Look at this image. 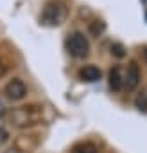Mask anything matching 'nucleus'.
<instances>
[{
  "label": "nucleus",
  "mask_w": 147,
  "mask_h": 153,
  "mask_svg": "<svg viewBox=\"0 0 147 153\" xmlns=\"http://www.w3.org/2000/svg\"><path fill=\"white\" fill-rule=\"evenodd\" d=\"M108 83H110V88L113 92H120L124 88V74L120 70V67H113L108 74Z\"/></svg>",
  "instance_id": "39448f33"
},
{
  "label": "nucleus",
  "mask_w": 147,
  "mask_h": 153,
  "mask_svg": "<svg viewBox=\"0 0 147 153\" xmlns=\"http://www.w3.org/2000/svg\"><path fill=\"white\" fill-rule=\"evenodd\" d=\"M6 74V67L2 65V61H0V78H2V76Z\"/></svg>",
  "instance_id": "ddd939ff"
},
{
  "label": "nucleus",
  "mask_w": 147,
  "mask_h": 153,
  "mask_svg": "<svg viewBox=\"0 0 147 153\" xmlns=\"http://www.w3.org/2000/svg\"><path fill=\"white\" fill-rule=\"evenodd\" d=\"M6 140H9V131L6 130V126L0 123V142H6Z\"/></svg>",
  "instance_id": "9b49d317"
},
{
  "label": "nucleus",
  "mask_w": 147,
  "mask_h": 153,
  "mask_svg": "<svg viewBox=\"0 0 147 153\" xmlns=\"http://www.w3.org/2000/svg\"><path fill=\"white\" fill-rule=\"evenodd\" d=\"M111 54H113V56H117V58H124V56H126V52H124V47H122L120 43H115V45H111Z\"/></svg>",
  "instance_id": "9d476101"
},
{
  "label": "nucleus",
  "mask_w": 147,
  "mask_h": 153,
  "mask_svg": "<svg viewBox=\"0 0 147 153\" xmlns=\"http://www.w3.org/2000/svg\"><path fill=\"white\" fill-rule=\"evenodd\" d=\"M143 56H145V59H147V49H145V51H143Z\"/></svg>",
  "instance_id": "2eb2a0df"
},
{
  "label": "nucleus",
  "mask_w": 147,
  "mask_h": 153,
  "mask_svg": "<svg viewBox=\"0 0 147 153\" xmlns=\"http://www.w3.org/2000/svg\"><path fill=\"white\" fill-rule=\"evenodd\" d=\"M102 78L101 68H97L95 65H86L85 68H81V79L88 81V83H95Z\"/></svg>",
  "instance_id": "423d86ee"
},
{
  "label": "nucleus",
  "mask_w": 147,
  "mask_h": 153,
  "mask_svg": "<svg viewBox=\"0 0 147 153\" xmlns=\"http://www.w3.org/2000/svg\"><path fill=\"white\" fill-rule=\"evenodd\" d=\"M66 51L72 58H77V59L86 58L90 54V42L85 36V33H81V31L72 33L66 40Z\"/></svg>",
  "instance_id": "f257e3e1"
},
{
  "label": "nucleus",
  "mask_w": 147,
  "mask_h": 153,
  "mask_svg": "<svg viewBox=\"0 0 147 153\" xmlns=\"http://www.w3.org/2000/svg\"><path fill=\"white\" fill-rule=\"evenodd\" d=\"M6 112H7V108H6V103H4V99H2V97H0V117H2Z\"/></svg>",
  "instance_id": "f8f14e48"
},
{
  "label": "nucleus",
  "mask_w": 147,
  "mask_h": 153,
  "mask_svg": "<svg viewBox=\"0 0 147 153\" xmlns=\"http://www.w3.org/2000/svg\"><path fill=\"white\" fill-rule=\"evenodd\" d=\"M140 79H142V74H140L138 65H136L135 61L129 63V65H127V70H126V74H124V88H127L129 92L136 90L138 85H140Z\"/></svg>",
  "instance_id": "20e7f679"
},
{
  "label": "nucleus",
  "mask_w": 147,
  "mask_h": 153,
  "mask_svg": "<svg viewBox=\"0 0 147 153\" xmlns=\"http://www.w3.org/2000/svg\"><path fill=\"white\" fill-rule=\"evenodd\" d=\"M65 18V7L61 4H47L45 9H43V15H41V22L45 25H59L61 20Z\"/></svg>",
  "instance_id": "7ed1b4c3"
},
{
  "label": "nucleus",
  "mask_w": 147,
  "mask_h": 153,
  "mask_svg": "<svg viewBox=\"0 0 147 153\" xmlns=\"http://www.w3.org/2000/svg\"><path fill=\"white\" fill-rule=\"evenodd\" d=\"M104 29H106V25H104V22H101V20H93V22L90 24V33H92L93 36L102 34V33H104Z\"/></svg>",
  "instance_id": "6e6552de"
},
{
  "label": "nucleus",
  "mask_w": 147,
  "mask_h": 153,
  "mask_svg": "<svg viewBox=\"0 0 147 153\" xmlns=\"http://www.w3.org/2000/svg\"><path fill=\"white\" fill-rule=\"evenodd\" d=\"M4 96H6L9 101H22V99H25V96H27V87H25V83H24L20 78H13V79H9V81L6 83V87H4Z\"/></svg>",
  "instance_id": "f03ea898"
},
{
  "label": "nucleus",
  "mask_w": 147,
  "mask_h": 153,
  "mask_svg": "<svg viewBox=\"0 0 147 153\" xmlns=\"http://www.w3.org/2000/svg\"><path fill=\"white\" fill-rule=\"evenodd\" d=\"M135 106H136L140 112L147 114V94H145V92L140 94V96H136V99H135Z\"/></svg>",
  "instance_id": "1a4fd4ad"
},
{
  "label": "nucleus",
  "mask_w": 147,
  "mask_h": 153,
  "mask_svg": "<svg viewBox=\"0 0 147 153\" xmlns=\"http://www.w3.org/2000/svg\"><path fill=\"white\" fill-rule=\"evenodd\" d=\"M70 153H99V148L93 142H79L70 149Z\"/></svg>",
  "instance_id": "0eeeda50"
},
{
  "label": "nucleus",
  "mask_w": 147,
  "mask_h": 153,
  "mask_svg": "<svg viewBox=\"0 0 147 153\" xmlns=\"http://www.w3.org/2000/svg\"><path fill=\"white\" fill-rule=\"evenodd\" d=\"M4 153H16V149H13V148H9V149H6Z\"/></svg>",
  "instance_id": "4468645a"
}]
</instances>
